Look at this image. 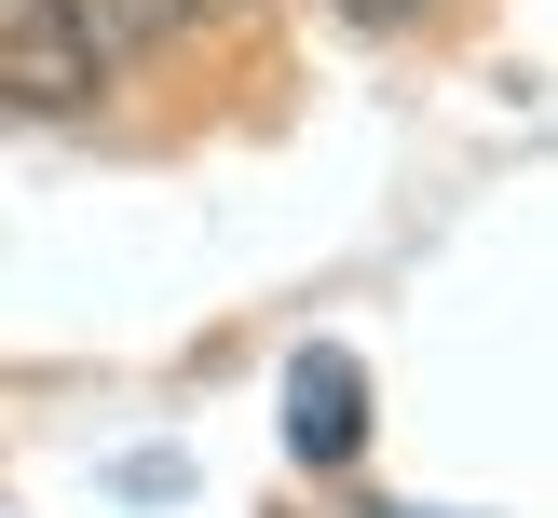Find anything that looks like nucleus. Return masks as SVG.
<instances>
[{"label": "nucleus", "mask_w": 558, "mask_h": 518, "mask_svg": "<svg viewBox=\"0 0 558 518\" xmlns=\"http://www.w3.org/2000/svg\"><path fill=\"white\" fill-rule=\"evenodd\" d=\"M109 82L96 0H0V109H82Z\"/></svg>", "instance_id": "nucleus-1"}, {"label": "nucleus", "mask_w": 558, "mask_h": 518, "mask_svg": "<svg viewBox=\"0 0 558 518\" xmlns=\"http://www.w3.org/2000/svg\"><path fill=\"white\" fill-rule=\"evenodd\" d=\"M287 450L300 463H354V450H368V369H354V354H300V369H287Z\"/></svg>", "instance_id": "nucleus-2"}, {"label": "nucleus", "mask_w": 558, "mask_h": 518, "mask_svg": "<svg viewBox=\"0 0 558 518\" xmlns=\"http://www.w3.org/2000/svg\"><path fill=\"white\" fill-rule=\"evenodd\" d=\"M341 14H354V27H409L423 0H341Z\"/></svg>", "instance_id": "nucleus-3"}]
</instances>
